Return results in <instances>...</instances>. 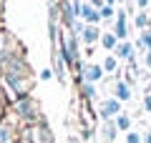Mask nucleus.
<instances>
[{
    "mask_svg": "<svg viewBox=\"0 0 151 143\" xmlns=\"http://www.w3.org/2000/svg\"><path fill=\"white\" fill-rule=\"evenodd\" d=\"M10 108H13V116L18 118V123H20L23 128L35 126V123H43V116H40V106H38V101L33 98V95L15 101Z\"/></svg>",
    "mask_w": 151,
    "mask_h": 143,
    "instance_id": "1",
    "label": "nucleus"
},
{
    "mask_svg": "<svg viewBox=\"0 0 151 143\" xmlns=\"http://www.w3.org/2000/svg\"><path fill=\"white\" fill-rule=\"evenodd\" d=\"M23 141H30V143H55V136L50 131L48 123H35V126H28L23 128Z\"/></svg>",
    "mask_w": 151,
    "mask_h": 143,
    "instance_id": "2",
    "label": "nucleus"
},
{
    "mask_svg": "<svg viewBox=\"0 0 151 143\" xmlns=\"http://www.w3.org/2000/svg\"><path fill=\"white\" fill-rule=\"evenodd\" d=\"M96 113H98V118H101V121H116V118L124 113V103L116 101L113 95H106V98H101V101H98Z\"/></svg>",
    "mask_w": 151,
    "mask_h": 143,
    "instance_id": "3",
    "label": "nucleus"
},
{
    "mask_svg": "<svg viewBox=\"0 0 151 143\" xmlns=\"http://www.w3.org/2000/svg\"><path fill=\"white\" fill-rule=\"evenodd\" d=\"M103 78H106V70H103V65H101V63H83L81 73L76 75L78 85H81V83H88V85H98Z\"/></svg>",
    "mask_w": 151,
    "mask_h": 143,
    "instance_id": "4",
    "label": "nucleus"
},
{
    "mask_svg": "<svg viewBox=\"0 0 151 143\" xmlns=\"http://www.w3.org/2000/svg\"><path fill=\"white\" fill-rule=\"evenodd\" d=\"M96 133H98V143H113L121 131L116 128V121H101L98 128H96Z\"/></svg>",
    "mask_w": 151,
    "mask_h": 143,
    "instance_id": "5",
    "label": "nucleus"
},
{
    "mask_svg": "<svg viewBox=\"0 0 151 143\" xmlns=\"http://www.w3.org/2000/svg\"><path fill=\"white\" fill-rule=\"evenodd\" d=\"M108 95H113V98H116V101H121V103H129L131 98H134V90H131V85L126 83L124 78H116Z\"/></svg>",
    "mask_w": 151,
    "mask_h": 143,
    "instance_id": "6",
    "label": "nucleus"
},
{
    "mask_svg": "<svg viewBox=\"0 0 151 143\" xmlns=\"http://www.w3.org/2000/svg\"><path fill=\"white\" fill-rule=\"evenodd\" d=\"M113 55L119 58V63H134V60H136V48H134V43H131V40L119 43V48L113 50Z\"/></svg>",
    "mask_w": 151,
    "mask_h": 143,
    "instance_id": "7",
    "label": "nucleus"
},
{
    "mask_svg": "<svg viewBox=\"0 0 151 143\" xmlns=\"http://www.w3.org/2000/svg\"><path fill=\"white\" fill-rule=\"evenodd\" d=\"M113 33H116V38H119L121 43L129 40V13H126V10H119V15H116V25H113Z\"/></svg>",
    "mask_w": 151,
    "mask_h": 143,
    "instance_id": "8",
    "label": "nucleus"
},
{
    "mask_svg": "<svg viewBox=\"0 0 151 143\" xmlns=\"http://www.w3.org/2000/svg\"><path fill=\"white\" fill-rule=\"evenodd\" d=\"M101 28L98 25H86V30L81 33V45H86V48H93L96 43H101Z\"/></svg>",
    "mask_w": 151,
    "mask_h": 143,
    "instance_id": "9",
    "label": "nucleus"
},
{
    "mask_svg": "<svg viewBox=\"0 0 151 143\" xmlns=\"http://www.w3.org/2000/svg\"><path fill=\"white\" fill-rule=\"evenodd\" d=\"M81 20L86 23V25H101V13L96 10V8L91 5V3H83V8H81Z\"/></svg>",
    "mask_w": 151,
    "mask_h": 143,
    "instance_id": "10",
    "label": "nucleus"
},
{
    "mask_svg": "<svg viewBox=\"0 0 151 143\" xmlns=\"http://www.w3.org/2000/svg\"><path fill=\"white\" fill-rule=\"evenodd\" d=\"M119 43H121V40L116 38V33H113V30H103V33H101V48L106 50V55L113 53V50L119 48Z\"/></svg>",
    "mask_w": 151,
    "mask_h": 143,
    "instance_id": "11",
    "label": "nucleus"
},
{
    "mask_svg": "<svg viewBox=\"0 0 151 143\" xmlns=\"http://www.w3.org/2000/svg\"><path fill=\"white\" fill-rule=\"evenodd\" d=\"M20 138L15 136V128L10 126V123L0 121V143H18Z\"/></svg>",
    "mask_w": 151,
    "mask_h": 143,
    "instance_id": "12",
    "label": "nucleus"
},
{
    "mask_svg": "<svg viewBox=\"0 0 151 143\" xmlns=\"http://www.w3.org/2000/svg\"><path fill=\"white\" fill-rule=\"evenodd\" d=\"M134 25H136V30H149L151 28V13L149 10H139V13H134Z\"/></svg>",
    "mask_w": 151,
    "mask_h": 143,
    "instance_id": "13",
    "label": "nucleus"
},
{
    "mask_svg": "<svg viewBox=\"0 0 151 143\" xmlns=\"http://www.w3.org/2000/svg\"><path fill=\"white\" fill-rule=\"evenodd\" d=\"M101 65H103V70H106L108 75H119V73H121V70H119V65H121V63H119V58H116L113 53H108L106 58H103V63H101Z\"/></svg>",
    "mask_w": 151,
    "mask_h": 143,
    "instance_id": "14",
    "label": "nucleus"
},
{
    "mask_svg": "<svg viewBox=\"0 0 151 143\" xmlns=\"http://www.w3.org/2000/svg\"><path fill=\"white\" fill-rule=\"evenodd\" d=\"M81 98L86 103L98 101V88H96V85H88V83H81Z\"/></svg>",
    "mask_w": 151,
    "mask_h": 143,
    "instance_id": "15",
    "label": "nucleus"
},
{
    "mask_svg": "<svg viewBox=\"0 0 151 143\" xmlns=\"http://www.w3.org/2000/svg\"><path fill=\"white\" fill-rule=\"evenodd\" d=\"M131 123H134V118H131L129 113H121V116L116 118V128H119L121 133H129L131 131Z\"/></svg>",
    "mask_w": 151,
    "mask_h": 143,
    "instance_id": "16",
    "label": "nucleus"
},
{
    "mask_svg": "<svg viewBox=\"0 0 151 143\" xmlns=\"http://www.w3.org/2000/svg\"><path fill=\"white\" fill-rule=\"evenodd\" d=\"M10 40H13V38L8 35L3 28H0V58H3V55H8V50H10Z\"/></svg>",
    "mask_w": 151,
    "mask_h": 143,
    "instance_id": "17",
    "label": "nucleus"
},
{
    "mask_svg": "<svg viewBox=\"0 0 151 143\" xmlns=\"http://www.w3.org/2000/svg\"><path fill=\"white\" fill-rule=\"evenodd\" d=\"M101 20L103 23H111V20H116V15H119V10H116V8L113 5H106V8H101Z\"/></svg>",
    "mask_w": 151,
    "mask_h": 143,
    "instance_id": "18",
    "label": "nucleus"
},
{
    "mask_svg": "<svg viewBox=\"0 0 151 143\" xmlns=\"http://www.w3.org/2000/svg\"><path fill=\"white\" fill-rule=\"evenodd\" d=\"M139 40L144 43L146 50H151V28H149V30H141V33H139Z\"/></svg>",
    "mask_w": 151,
    "mask_h": 143,
    "instance_id": "19",
    "label": "nucleus"
},
{
    "mask_svg": "<svg viewBox=\"0 0 151 143\" xmlns=\"http://www.w3.org/2000/svg\"><path fill=\"white\" fill-rule=\"evenodd\" d=\"M53 78H55V73H53V68H50V65L38 73V80H53Z\"/></svg>",
    "mask_w": 151,
    "mask_h": 143,
    "instance_id": "20",
    "label": "nucleus"
},
{
    "mask_svg": "<svg viewBox=\"0 0 151 143\" xmlns=\"http://www.w3.org/2000/svg\"><path fill=\"white\" fill-rule=\"evenodd\" d=\"M126 143H144V138H141V133L129 131V133H126Z\"/></svg>",
    "mask_w": 151,
    "mask_h": 143,
    "instance_id": "21",
    "label": "nucleus"
},
{
    "mask_svg": "<svg viewBox=\"0 0 151 143\" xmlns=\"http://www.w3.org/2000/svg\"><path fill=\"white\" fill-rule=\"evenodd\" d=\"M136 8L139 10H151V0H136Z\"/></svg>",
    "mask_w": 151,
    "mask_h": 143,
    "instance_id": "22",
    "label": "nucleus"
},
{
    "mask_svg": "<svg viewBox=\"0 0 151 143\" xmlns=\"http://www.w3.org/2000/svg\"><path fill=\"white\" fill-rule=\"evenodd\" d=\"M144 111L151 113V93H144Z\"/></svg>",
    "mask_w": 151,
    "mask_h": 143,
    "instance_id": "23",
    "label": "nucleus"
},
{
    "mask_svg": "<svg viewBox=\"0 0 151 143\" xmlns=\"http://www.w3.org/2000/svg\"><path fill=\"white\" fill-rule=\"evenodd\" d=\"M141 58H144V65H146V68L151 70V50H146V53L141 55Z\"/></svg>",
    "mask_w": 151,
    "mask_h": 143,
    "instance_id": "24",
    "label": "nucleus"
},
{
    "mask_svg": "<svg viewBox=\"0 0 151 143\" xmlns=\"http://www.w3.org/2000/svg\"><path fill=\"white\" fill-rule=\"evenodd\" d=\"M88 3H91V5L96 8V10H101V8H106V0H88Z\"/></svg>",
    "mask_w": 151,
    "mask_h": 143,
    "instance_id": "25",
    "label": "nucleus"
},
{
    "mask_svg": "<svg viewBox=\"0 0 151 143\" xmlns=\"http://www.w3.org/2000/svg\"><path fill=\"white\" fill-rule=\"evenodd\" d=\"M141 138H144V143H151V131H144V133H141Z\"/></svg>",
    "mask_w": 151,
    "mask_h": 143,
    "instance_id": "26",
    "label": "nucleus"
},
{
    "mask_svg": "<svg viewBox=\"0 0 151 143\" xmlns=\"http://www.w3.org/2000/svg\"><path fill=\"white\" fill-rule=\"evenodd\" d=\"M116 3H119V0H106V5H113V8H116Z\"/></svg>",
    "mask_w": 151,
    "mask_h": 143,
    "instance_id": "27",
    "label": "nucleus"
},
{
    "mask_svg": "<svg viewBox=\"0 0 151 143\" xmlns=\"http://www.w3.org/2000/svg\"><path fill=\"white\" fill-rule=\"evenodd\" d=\"M18 143H30V141H23V138H20V141H18Z\"/></svg>",
    "mask_w": 151,
    "mask_h": 143,
    "instance_id": "28",
    "label": "nucleus"
}]
</instances>
